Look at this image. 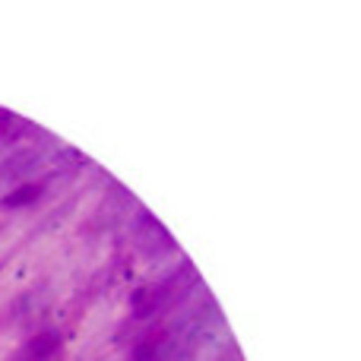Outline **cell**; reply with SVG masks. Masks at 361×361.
<instances>
[{
  "mask_svg": "<svg viewBox=\"0 0 361 361\" xmlns=\"http://www.w3.org/2000/svg\"><path fill=\"white\" fill-rule=\"evenodd\" d=\"M165 345V333H149V336H143L137 345H133V355L130 361H159V352H162Z\"/></svg>",
  "mask_w": 361,
  "mask_h": 361,
  "instance_id": "3",
  "label": "cell"
},
{
  "mask_svg": "<svg viewBox=\"0 0 361 361\" xmlns=\"http://www.w3.org/2000/svg\"><path fill=\"white\" fill-rule=\"evenodd\" d=\"M32 127H29V121H23V118H16L13 111H0V140H19L23 133H29Z\"/></svg>",
  "mask_w": 361,
  "mask_h": 361,
  "instance_id": "4",
  "label": "cell"
},
{
  "mask_svg": "<svg viewBox=\"0 0 361 361\" xmlns=\"http://www.w3.org/2000/svg\"><path fill=\"white\" fill-rule=\"evenodd\" d=\"M57 349H61V336H57V333H38V336H32L29 343L23 345L16 361H48Z\"/></svg>",
  "mask_w": 361,
  "mask_h": 361,
  "instance_id": "1",
  "label": "cell"
},
{
  "mask_svg": "<svg viewBox=\"0 0 361 361\" xmlns=\"http://www.w3.org/2000/svg\"><path fill=\"white\" fill-rule=\"evenodd\" d=\"M44 193V184H23V187H16V190H10L4 200H0V206L4 209H19V206H32L38 197Z\"/></svg>",
  "mask_w": 361,
  "mask_h": 361,
  "instance_id": "2",
  "label": "cell"
}]
</instances>
